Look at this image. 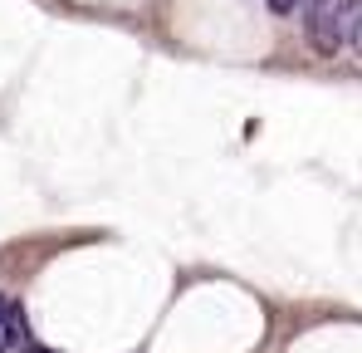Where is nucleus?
Returning <instances> with one entry per match:
<instances>
[{"instance_id": "1", "label": "nucleus", "mask_w": 362, "mask_h": 353, "mask_svg": "<svg viewBox=\"0 0 362 353\" xmlns=\"http://www.w3.org/2000/svg\"><path fill=\"white\" fill-rule=\"evenodd\" d=\"M303 40L308 50L323 59H333L348 40H343V0H308L303 10Z\"/></svg>"}, {"instance_id": "2", "label": "nucleus", "mask_w": 362, "mask_h": 353, "mask_svg": "<svg viewBox=\"0 0 362 353\" xmlns=\"http://www.w3.org/2000/svg\"><path fill=\"white\" fill-rule=\"evenodd\" d=\"M343 40H348L362 59V0H343Z\"/></svg>"}, {"instance_id": "3", "label": "nucleus", "mask_w": 362, "mask_h": 353, "mask_svg": "<svg viewBox=\"0 0 362 353\" xmlns=\"http://www.w3.org/2000/svg\"><path fill=\"white\" fill-rule=\"evenodd\" d=\"M264 5H269L274 15H303V10H308V0H264Z\"/></svg>"}]
</instances>
